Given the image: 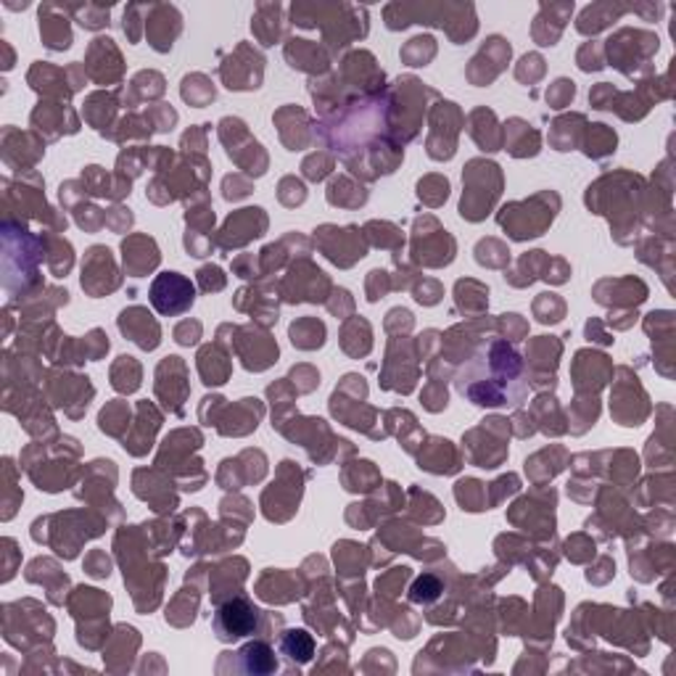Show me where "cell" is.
I'll list each match as a JSON object with an SVG mask.
<instances>
[{"label":"cell","instance_id":"obj_1","mask_svg":"<svg viewBox=\"0 0 676 676\" xmlns=\"http://www.w3.org/2000/svg\"><path fill=\"white\" fill-rule=\"evenodd\" d=\"M454 386L476 407H492V410L518 407L528 394L524 357L507 341L489 339L460 367Z\"/></svg>","mask_w":676,"mask_h":676},{"label":"cell","instance_id":"obj_2","mask_svg":"<svg viewBox=\"0 0 676 676\" xmlns=\"http://www.w3.org/2000/svg\"><path fill=\"white\" fill-rule=\"evenodd\" d=\"M259 626H262V611L244 594L219 602L212 615V629L219 642L246 640L257 634Z\"/></svg>","mask_w":676,"mask_h":676},{"label":"cell","instance_id":"obj_4","mask_svg":"<svg viewBox=\"0 0 676 676\" xmlns=\"http://www.w3.org/2000/svg\"><path fill=\"white\" fill-rule=\"evenodd\" d=\"M236 655L240 661V672H246V674L265 676V674H272L278 668L276 651H272L267 642H249V645L240 647Z\"/></svg>","mask_w":676,"mask_h":676},{"label":"cell","instance_id":"obj_3","mask_svg":"<svg viewBox=\"0 0 676 676\" xmlns=\"http://www.w3.org/2000/svg\"><path fill=\"white\" fill-rule=\"evenodd\" d=\"M193 286L189 278L178 276V272H162L151 286V304L153 310L164 318H172V314H183L185 310H191L193 304Z\"/></svg>","mask_w":676,"mask_h":676},{"label":"cell","instance_id":"obj_5","mask_svg":"<svg viewBox=\"0 0 676 676\" xmlns=\"http://www.w3.org/2000/svg\"><path fill=\"white\" fill-rule=\"evenodd\" d=\"M280 653L291 661V664H307L314 653V642L304 629H289L280 637Z\"/></svg>","mask_w":676,"mask_h":676}]
</instances>
